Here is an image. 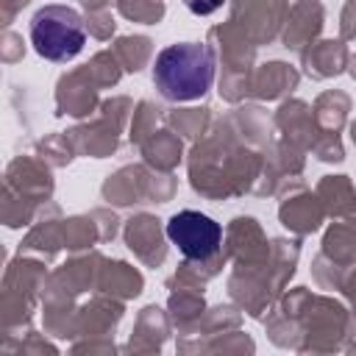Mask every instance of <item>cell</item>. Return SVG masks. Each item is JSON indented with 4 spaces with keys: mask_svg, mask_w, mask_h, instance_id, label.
<instances>
[{
    "mask_svg": "<svg viewBox=\"0 0 356 356\" xmlns=\"http://www.w3.org/2000/svg\"><path fill=\"white\" fill-rule=\"evenodd\" d=\"M33 50L47 61H70L86 44L83 17L70 6H44L31 19Z\"/></svg>",
    "mask_w": 356,
    "mask_h": 356,
    "instance_id": "7a4b0ae2",
    "label": "cell"
},
{
    "mask_svg": "<svg viewBox=\"0 0 356 356\" xmlns=\"http://www.w3.org/2000/svg\"><path fill=\"white\" fill-rule=\"evenodd\" d=\"M167 236L170 242L186 256V259H197L206 261L220 250V239H222V228L220 222H214L209 214L200 211H178L175 217H170L167 222Z\"/></svg>",
    "mask_w": 356,
    "mask_h": 356,
    "instance_id": "3957f363",
    "label": "cell"
},
{
    "mask_svg": "<svg viewBox=\"0 0 356 356\" xmlns=\"http://www.w3.org/2000/svg\"><path fill=\"white\" fill-rule=\"evenodd\" d=\"M186 3V8L192 11V14H200V17H206V14H211V11H217L225 0H184Z\"/></svg>",
    "mask_w": 356,
    "mask_h": 356,
    "instance_id": "277c9868",
    "label": "cell"
},
{
    "mask_svg": "<svg viewBox=\"0 0 356 356\" xmlns=\"http://www.w3.org/2000/svg\"><path fill=\"white\" fill-rule=\"evenodd\" d=\"M153 81L167 100L186 103L203 97L214 83V53L197 42H178L156 56Z\"/></svg>",
    "mask_w": 356,
    "mask_h": 356,
    "instance_id": "6da1fadb",
    "label": "cell"
}]
</instances>
